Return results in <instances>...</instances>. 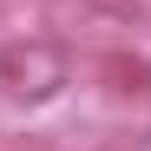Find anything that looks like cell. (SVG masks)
I'll use <instances>...</instances> for the list:
<instances>
[{
  "label": "cell",
  "mask_w": 151,
  "mask_h": 151,
  "mask_svg": "<svg viewBox=\"0 0 151 151\" xmlns=\"http://www.w3.org/2000/svg\"><path fill=\"white\" fill-rule=\"evenodd\" d=\"M72 86V59L59 40H13L0 46V92L13 105H53Z\"/></svg>",
  "instance_id": "cell-1"
}]
</instances>
